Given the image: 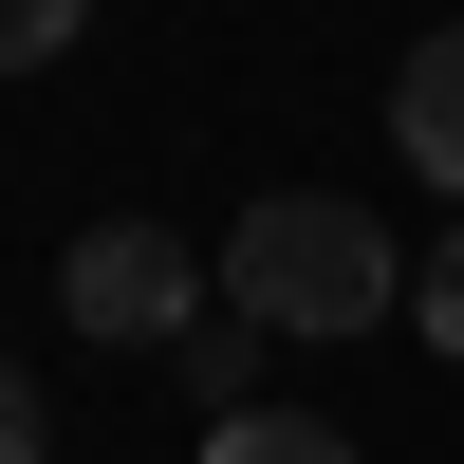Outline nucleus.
I'll return each mask as SVG.
<instances>
[{
    "mask_svg": "<svg viewBox=\"0 0 464 464\" xmlns=\"http://www.w3.org/2000/svg\"><path fill=\"white\" fill-rule=\"evenodd\" d=\"M74 37H93V0H0V74H56Z\"/></svg>",
    "mask_w": 464,
    "mask_h": 464,
    "instance_id": "0eeeda50",
    "label": "nucleus"
},
{
    "mask_svg": "<svg viewBox=\"0 0 464 464\" xmlns=\"http://www.w3.org/2000/svg\"><path fill=\"white\" fill-rule=\"evenodd\" d=\"M0 464H56V428H37V372L0 353Z\"/></svg>",
    "mask_w": 464,
    "mask_h": 464,
    "instance_id": "6e6552de",
    "label": "nucleus"
},
{
    "mask_svg": "<svg viewBox=\"0 0 464 464\" xmlns=\"http://www.w3.org/2000/svg\"><path fill=\"white\" fill-rule=\"evenodd\" d=\"M56 316L93 334V353H186V316H205V242H168V223H93V242L56 260Z\"/></svg>",
    "mask_w": 464,
    "mask_h": 464,
    "instance_id": "f03ea898",
    "label": "nucleus"
},
{
    "mask_svg": "<svg viewBox=\"0 0 464 464\" xmlns=\"http://www.w3.org/2000/svg\"><path fill=\"white\" fill-rule=\"evenodd\" d=\"M409 334H428V353L464 372V223H446V242H428V260H409Z\"/></svg>",
    "mask_w": 464,
    "mask_h": 464,
    "instance_id": "423d86ee",
    "label": "nucleus"
},
{
    "mask_svg": "<svg viewBox=\"0 0 464 464\" xmlns=\"http://www.w3.org/2000/svg\"><path fill=\"white\" fill-rule=\"evenodd\" d=\"M391 149L464 205V19H446V37H409V74H391Z\"/></svg>",
    "mask_w": 464,
    "mask_h": 464,
    "instance_id": "7ed1b4c3",
    "label": "nucleus"
},
{
    "mask_svg": "<svg viewBox=\"0 0 464 464\" xmlns=\"http://www.w3.org/2000/svg\"><path fill=\"white\" fill-rule=\"evenodd\" d=\"M260 353H279V334H260L242 297H223V316H186V409H205V428H223V409H260Z\"/></svg>",
    "mask_w": 464,
    "mask_h": 464,
    "instance_id": "20e7f679",
    "label": "nucleus"
},
{
    "mask_svg": "<svg viewBox=\"0 0 464 464\" xmlns=\"http://www.w3.org/2000/svg\"><path fill=\"white\" fill-rule=\"evenodd\" d=\"M205 464H353V428H316V409H223Z\"/></svg>",
    "mask_w": 464,
    "mask_h": 464,
    "instance_id": "39448f33",
    "label": "nucleus"
},
{
    "mask_svg": "<svg viewBox=\"0 0 464 464\" xmlns=\"http://www.w3.org/2000/svg\"><path fill=\"white\" fill-rule=\"evenodd\" d=\"M223 297L260 334H372V316H409V242L372 205H334V186H260L223 223Z\"/></svg>",
    "mask_w": 464,
    "mask_h": 464,
    "instance_id": "f257e3e1",
    "label": "nucleus"
}]
</instances>
